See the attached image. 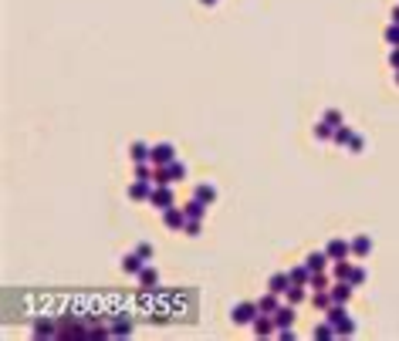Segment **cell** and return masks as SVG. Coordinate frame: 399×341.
Wrapping results in <instances>:
<instances>
[{
    "mask_svg": "<svg viewBox=\"0 0 399 341\" xmlns=\"http://www.w3.org/2000/svg\"><path fill=\"white\" fill-rule=\"evenodd\" d=\"M183 176H186V166L172 159L170 166H159V172L152 176V183H156V186H170V183H179Z\"/></svg>",
    "mask_w": 399,
    "mask_h": 341,
    "instance_id": "obj_1",
    "label": "cell"
},
{
    "mask_svg": "<svg viewBox=\"0 0 399 341\" xmlns=\"http://www.w3.org/2000/svg\"><path fill=\"white\" fill-rule=\"evenodd\" d=\"M149 203H152L156 209L176 206V199H172V190H170V186H156V190H152V196H149Z\"/></svg>",
    "mask_w": 399,
    "mask_h": 341,
    "instance_id": "obj_2",
    "label": "cell"
},
{
    "mask_svg": "<svg viewBox=\"0 0 399 341\" xmlns=\"http://www.w3.org/2000/svg\"><path fill=\"white\" fill-rule=\"evenodd\" d=\"M257 314H261L257 304H237V307H233V321H237V324H254V321H257Z\"/></svg>",
    "mask_w": 399,
    "mask_h": 341,
    "instance_id": "obj_3",
    "label": "cell"
},
{
    "mask_svg": "<svg viewBox=\"0 0 399 341\" xmlns=\"http://www.w3.org/2000/svg\"><path fill=\"white\" fill-rule=\"evenodd\" d=\"M172 159H176V149H172L170 142H159V146H152V166H170Z\"/></svg>",
    "mask_w": 399,
    "mask_h": 341,
    "instance_id": "obj_4",
    "label": "cell"
},
{
    "mask_svg": "<svg viewBox=\"0 0 399 341\" xmlns=\"http://www.w3.org/2000/svg\"><path fill=\"white\" fill-rule=\"evenodd\" d=\"M163 223H166L170 230H183V227H186V213H183L179 206L163 209Z\"/></svg>",
    "mask_w": 399,
    "mask_h": 341,
    "instance_id": "obj_5",
    "label": "cell"
},
{
    "mask_svg": "<svg viewBox=\"0 0 399 341\" xmlns=\"http://www.w3.org/2000/svg\"><path fill=\"white\" fill-rule=\"evenodd\" d=\"M152 190H156V183H152V179H135L132 190H129V196H132L135 203H139V199H149Z\"/></svg>",
    "mask_w": 399,
    "mask_h": 341,
    "instance_id": "obj_6",
    "label": "cell"
},
{
    "mask_svg": "<svg viewBox=\"0 0 399 341\" xmlns=\"http://www.w3.org/2000/svg\"><path fill=\"white\" fill-rule=\"evenodd\" d=\"M287 287H291V274H274V277L267 281V291H271V294H278V297L287 294Z\"/></svg>",
    "mask_w": 399,
    "mask_h": 341,
    "instance_id": "obj_7",
    "label": "cell"
},
{
    "mask_svg": "<svg viewBox=\"0 0 399 341\" xmlns=\"http://www.w3.org/2000/svg\"><path fill=\"white\" fill-rule=\"evenodd\" d=\"M348 250H352V246L345 244V240H332V244L325 246V253H328L332 260H345V257H348Z\"/></svg>",
    "mask_w": 399,
    "mask_h": 341,
    "instance_id": "obj_8",
    "label": "cell"
},
{
    "mask_svg": "<svg viewBox=\"0 0 399 341\" xmlns=\"http://www.w3.org/2000/svg\"><path fill=\"white\" fill-rule=\"evenodd\" d=\"M183 213H186V220H203V213H207V203H203V199H196V196H193L190 203H186V206H183Z\"/></svg>",
    "mask_w": 399,
    "mask_h": 341,
    "instance_id": "obj_9",
    "label": "cell"
},
{
    "mask_svg": "<svg viewBox=\"0 0 399 341\" xmlns=\"http://www.w3.org/2000/svg\"><path fill=\"white\" fill-rule=\"evenodd\" d=\"M291 321H294V307H291V304L274 311V324H278V331H281V328H291Z\"/></svg>",
    "mask_w": 399,
    "mask_h": 341,
    "instance_id": "obj_10",
    "label": "cell"
},
{
    "mask_svg": "<svg viewBox=\"0 0 399 341\" xmlns=\"http://www.w3.org/2000/svg\"><path fill=\"white\" fill-rule=\"evenodd\" d=\"M328 260H332L328 253H308V260H304V267H308V270L315 274V270H325V267H328Z\"/></svg>",
    "mask_w": 399,
    "mask_h": 341,
    "instance_id": "obj_11",
    "label": "cell"
},
{
    "mask_svg": "<svg viewBox=\"0 0 399 341\" xmlns=\"http://www.w3.org/2000/svg\"><path fill=\"white\" fill-rule=\"evenodd\" d=\"M348 294H352V284H348V281H339V284L332 287V301H335V304H345V301H348Z\"/></svg>",
    "mask_w": 399,
    "mask_h": 341,
    "instance_id": "obj_12",
    "label": "cell"
},
{
    "mask_svg": "<svg viewBox=\"0 0 399 341\" xmlns=\"http://www.w3.org/2000/svg\"><path fill=\"white\" fill-rule=\"evenodd\" d=\"M129 152H132V162H152V149L146 142H135Z\"/></svg>",
    "mask_w": 399,
    "mask_h": 341,
    "instance_id": "obj_13",
    "label": "cell"
},
{
    "mask_svg": "<svg viewBox=\"0 0 399 341\" xmlns=\"http://www.w3.org/2000/svg\"><path fill=\"white\" fill-rule=\"evenodd\" d=\"M142 264H146V260H142L139 253H129V257H122V270H129V274H139V270H142Z\"/></svg>",
    "mask_w": 399,
    "mask_h": 341,
    "instance_id": "obj_14",
    "label": "cell"
},
{
    "mask_svg": "<svg viewBox=\"0 0 399 341\" xmlns=\"http://www.w3.org/2000/svg\"><path fill=\"white\" fill-rule=\"evenodd\" d=\"M369 250H372V240H369V237H355L352 253H355V257H369Z\"/></svg>",
    "mask_w": 399,
    "mask_h": 341,
    "instance_id": "obj_15",
    "label": "cell"
},
{
    "mask_svg": "<svg viewBox=\"0 0 399 341\" xmlns=\"http://www.w3.org/2000/svg\"><path fill=\"white\" fill-rule=\"evenodd\" d=\"M139 281H142V287H156L159 284V274H156L152 267H142V270H139Z\"/></svg>",
    "mask_w": 399,
    "mask_h": 341,
    "instance_id": "obj_16",
    "label": "cell"
},
{
    "mask_svg": "<svg viewBox=\"0 0 399 341\" xmlns=\"http://www.w3.org/2000/svg\"><path fill=\"white\" fill-rule=\"evenodd\" d=\"M196 199H203V203H213V199H217V190H213V186H207V183H200V186H196Z\"/></svg>",
    "mask_w": 399,
    "mask_h": 341,
    "instance_id": "obj_17",
    "label": "cell"
},
{
    "mask_svg": "<svg viewBox=\"0 0 399 341\" xmlns=\"http://www.w3.org/2000/svg\"><path fill=\"white\" fill-rule=\"evenodd\" d=\"M352 139H355V135H352V129H345V125H339L335 135H332V142H339V146H348Z\"/></svg>",
    "mask_w": 399,
    "mask_h": 341,
    "instance_id": "obj_18",
    "label": "cell"
},
{
    "mask_svg": "<svg viewBox=\"0 0 399 341\" xmlns=\"http://www.w3.org/2000/svg\"><path fill=\"white\" fill-rule=\"evenodd\" d=\"M257 307H261V314L278 311V294H267V297H261V301H257Z\"/></svg>",
    "mask_w": 399,
    "mask_h": 341,
    "instance_id": "obj_19",
    "label": "cell"
},
{
    "mask_svg": "<svg viewBox=\"0 0 399 341\" xmlns=\"http://www.w3.org/2000/svg\"><path fill=\"white\" fill-rule=\"evenodd\" d=\"M332 274H335V281H348V274H352V267L345 264V260H335V267H332Z\"/></svg>",
    "mask_w": 399,
    "mask_h": 341,
    "instance_id": "obj_20",
    "label": "cell"
},
{
    "mask_svg": "<svg viewBox=\"0 0 399 341\" xmlns=\"http://www.w3.org/2000/svg\"><path fill=\"white\" fill-rule=\"evenodd\" d=\"M274 328H278V324H271V321L264 318V314H261V318L254 321V331H257V335H274Z\"/></svg>",
    "mask_w": 399,
    "mask_h": 341,
    "instance_id": "obj_21",
    "label": "cell"
},
{
    "mask_svg": "<svg viewBox=\"0 0 399 341\" xmlns=\"http://www.w3.org/2000/svg\"><path fill=\"white\" fill-rule=\"evenodd\" d=\"M311 304H315V307H322V311H328V307H332V294H325V291H318V294H315V297H311Z\"/></svg>",
    "mask_w": 399,
    "mask_h": 341,
    "instance_id": "obj_22",
    "label": "cell"
},
{
    "mask_svg": "<svg viewBox=\"0 0 399 341\" xmlns=\"http://www.w3.org/2000/svg\"><path fill=\"white\" fill-rule=\"evenodd\" d=\"M315 135H318V139H332V135H335V125H328V122H318V125H315Z\"/></svg>",
    "mask_w": 399,
    "mask_h": 341,
    "instance_id": "obj_23",
    "label": "cell"
},
{
    "mask_svg": "<svg viewBox=\"0 0 399 341\" xmlns=\"http://www.w3.org/2000/svg\"><path fill=\"white\" fill-rule=\"evenodd\" d=\"M386 41H389L393 48H399V24H396V20H393V24L386 27Z\"/></svg>",
    "mask_w": 399,
    "mask_h": 341,
    "instance_id": "obj_24",
    "label": "cell"
},
{
    "mask_svg": "<svg viewBox=\"0 0 399 341\" xmlns=\"http://www.w3.org/2000/svg\"><path fill=\"white\" fill-rule=\"evenodd\" d=\"M308 277H311V270H308V267H298V270H291V284H304Z\"/></svg>",
    "mask_w": 399,
    "mask_h": 341,
    "instance_id": "obj_25",
    "label": "cell"
},
{
    "mask_svg": "<svg viewBox=\"0 0 399 341\" xmlns=\"http://www.w3.org/2000/svg\"><path fill=\"white\" fill-rule=\"evenodd\" d=\"M308 284L315 287V291H325V287H328V281H325V277H322V270H315V274L308 277Z\"/></svg>",
    "mask_w": 399,
    "mask_h": 341,
    "instance_id": "obj_26",
    "label": "cell"
},
{
    "mask_svg": "<svg viewBox=\"0 0 399 341\" xmlns=\"http://www.w3.org/2000/svg\"><path fill=\"white\" fill-rule=\"evenodd\" d=\"M362 281H365V270H362V267H352V274H348V284H352V287H359Z\"/></svg>",
    "mask_w": 399,
    "mask_h": 341,
    "instance_id": "obj_27",
    "label": "cell"
},
{
    "mask_svg": "<svg viewBox=\"0 0 399 341\" xmlns=\"http://www.w3.org/2000/svg\"><path fill=\"white\" fill-rule=\"evenodd\" d=\"M325 122H328V125H335V129H339V125H342V115L335 112V108H328V112H325Z\"/></svg>",
    "mask_w": 399,
    "mask_h": 341,
    "instance_id": "obj_28",
    "label": "cell"
},
{
    "mask_svg": "<svg viewBox=\"0 0 399 341\" xmlns=\"http://www.w3.org/2000/svg\"><path fill=\"white\" fill-rule=\"evenodd\" d=\"M135 179H152V172L146 162H135Z\"/></svg>",
    "mask_w": 399,
    "mask_h": 341,
    "instance_id": "obj_29",
    "label": "cell"
},
{
    "mask_svg": "<svg viewBox=\"0 0 399 341\" xmlns=\"http://www.w3.org/2000/svg\"><path fill=\"white\" fill-rule=\"evenodd\" d=\"M135 253H139L142 260H152V246H149V244H139V250H135Z\"/></svg>",
    "mask_w": 399,
    "mask_h": 341,
    "instance_id": "obj_30",
    "label": "cell"
},
{
    "mask_svg": "<svg viewBox=\"0 0 399 341\" xmlns=\"http://www.w3.org/2000/svg\"><path fill=\"white\" fill-rule=\"evenodd\" d=\"M348 149H352V152H362V139H359V135H355V139L348 142Z\"/></svg>",
    "mask_w": 399,
    "mask_h": 341,
    "instance_id": "obj_31",
    "label": "cell"
},
{
    "mask_svg": "<svg viewBox=\"0 0 399 341\" xmlns=\"http://www.w3.org/2000/svg\"><path fill=\"white\" fill-rule=\"evenodd\" d=\"M389 64H393V68H399V48H393V54H389Z\"/></svg>",
    "mask_w": 399,
    "mask_h": 341,
    "instance_id": "obj_32",
    "label": "cell"
},
{
    "mask_svg": "<svg viewBox=\"0 0 399 341\" xmlns=\"http://www.w3.org/2000/svg\"><path fill=\"white\" fill-rule=\"evenodd\" d=\"M393 20H396V24H399V7H396V10H393Z\"/></svg>",
    "mask_w": 399,
    "mask_h": 341,
    "instance_id": "obj_33",
    "label": "cell"
},
{
    "mask_svg": "<svg viewBox=\"0 0 399 341\" xmlns=\"http://www.w3.org/2000/svg\"><path fill=\"white\" fill-rule=\"evenodd\" d=\"M200 3H217V0H200Z\"/></svg>",
    "mask_w": 399,
    "mask_h": 341,
    "instance_id": "obj_34",
    "label": "cell"
},
{
    "mask_svg": "<svg viewBox=\"0 0 399 341\" xmlns=\"http://www.w3.org/2000/svg\"><path fill=\"white\" fill-rule=\"evenodd\" d=\"M396 81H399V75H396Z\"/></svg>",
    "mask_w": 399,
    "mask_h": 341,
    "instance_id": "obj_35",
    "label": "cell"
}]
</instances>
